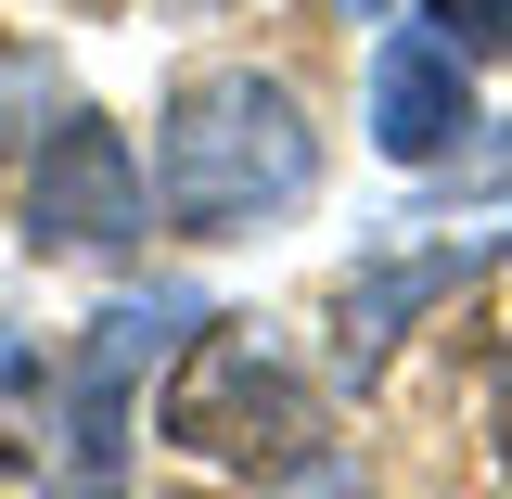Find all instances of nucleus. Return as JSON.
Listing matches in <instances>:
<instances>
[{
	"instance_id": "1",
	"label": "nucleus",
	"mask_w": 512,
	"mask_h": 499,
	"mask_svg": "<svg viewBox=\"0 0 512 499\" xmlns=\"http://www.w3.org/2000/svg\"><path fill=\"white\" fill-rule=\"evenodd\" d=\"M308 192H320V128L282 77L205 64V77L167 90V116H154V205H167V231L244 244L269 218H295Z\"/></svg>"
},
{
	"instance_id": "2",
	"label": "nucleus",
	"mask_w": 512,
	"mask_h": 499,
	"mask_svg": "<svg viewBox=\"0 0 512 499\" xmlns=\"http://www.w3.org/2000/svg\"><path fill=\"white\" fill-rule=\"evenodd\" d=\"M154 423H167V448H192V461H231V474H308V461H333V423H320L308 372L256 333V320H192L180 372H167V397H154Z\"/></svg>"
},
{
	"instance_id": "7",
	"label": "nucleus",
	"mask_w": 512,
	"mask_h": 499,
	"mask_svg": "<svg viewBox=\"0 0 512 499\" xmlns=\"http://www.w3.org/2000/svg\"><path fill=\"white\" fill-rule=\"evenodd\" d=\"M295 499H359V487H333V461H308V474H295Z\"/></svg>"
},
{
	"instance_id": "8",
	"label": "nucleus",
	"mask_w": 512,
	"mask_h": 499,
	"mask_svg": "<svg viewBox=\"0 0 512 499\" xmlns=\"http://www.w3.org/2000/svg\"><path fill=\"white\" fill-rule=\"evenodd\" d=\"M180 499H205V487H180Z\"/></svg>"
},
{
	"instance_id": "4",
	"label": "nucleus",
	"mask_w": 512,
	"mask_h": 499,
	"mask_svg": "<svg viewBox=\"0 0 512 499\" xmlns=\"http://www.w3.org/2000/svg\"><path fill=\"white\" fill-rule=\"evenodd\" d=\"M26 231L52 256H128L154 231V180H141V154H128L116 116H77L39 141V167H26Z\"/></svg>"
},
{
	"instance_id": "3",
	"label": "nucleus",
	"mask_w": 512,
	"mask_h": 499,
	"mask_svg": "<svg viewBox=\"0 0 512 499\" xmlns=\"http://www.w3.org/2000/svg\"><path fill=\"white\" fill-rule=\"evenodd\" d=\"M192 295H116L90 320L77 372H64V499H116L128 487V436H141V384H154V346L192 333Z\"/></svg>"
},
{
	"instance_id": "5",
	"label": "nucleus",
	"mask_w": 512,
	"mask_h": 499,
	"mask_svg": "<svg viewBox=\"0 0 512 499\" xmlns=\"http://www.w3.org/2000/svg\"><path fill=\"white\" fill-rule=\"evenodd\" d=\"M474 64L448 52L436 26H397L372 52V141L397 167H448V154H474Z\"/></svg>"
},
{
	"instance_id": "6",
	"label": "nucleus",
	"mask_w": 512,
	"mask_h": 499,
	"mask_svg": "<svg viewBox=\"0 0 512 499\" xmlns=\"http://www.w3.org/2000/svg\"><path fill=\"white\" fill-rule=\"evenodd\" d=\"M436 39L461 64H512V0H436Z\"/></svg>"
}]
</instances>
